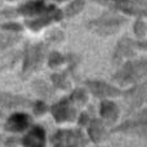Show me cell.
I'll list each match as a JSON object with an SVG mask.
<instances>
[{
	"instance_id": "cell-4",
	"label": "cell",
	"mask_w": 147,
	"mask_h": 147,
	"mask_svg": "<svg viewBox=\"0 0 147 147\" xmlns=\"http://www.w3.org/2000/svg\"><path fill=\"white\" fill-rule=\"evenodd\" d=\"M20 40V36L14 34H0V52L8 49Z\"/></svg>"
},
{
	"instance_id": "cell-1",
	"label": "cell",
	"mask_w": 147,
	"mask_h": 147,
	"mask_svg": "<svg viewBox=\"0 0 147 147\" xmlns=\"http://www.w3.org/2000/svg\"><path fill=\"white\" fill-rule=\"evenodd\" d=\"M30 124V117L28 115L22 114V112H16V114L10 115L5 121V130L13 133H20L23 132Z\"/></svg>"
},
{
	"instance_id": "cell-3",
	"label": "cell",
	"mask_w": 147,
	"mask_h": 147,
	"mask_svg": "<svg viewBox=\"0 0 147 147\" xmlns=\"http://www.w3.org/2000/svg\"><path fill=\"white\" fill-rule=\"evenodd\" d=\"M44 143V132L41 128L36 127L23 138V145L27 146H39Z\"/></svg>"
},
{
	"instance_id": "cell-5",
	"label": "cell",
	"mask_w": 147,
	"mask_h": 147,
	"mask_svg": "<svg viewBox=\"0 0 147 147\" xmlns=\"http://www.w3.org/2000/svg\"><path fill=\"white\" fill-rule=\"evenodd\" d=\"M1 28L4 30H8V31H20L21 27L18 25H14V23H7V25H3Z\"/></svg>"
},
{
	"instance_id": "cell-6",
	"label": "cell",
	"mask_w": 147,
	"mask_h": 147,
	"mask_svg": "<svg viewBox=\"0 0 147 147\" xmlns=\"http://www.w3.org/2000/svg\"><path fill=\"white\" fill-rule=\"evenodd\" d=\"M0 4H1V0H0Z\"/></svg>"
},
{
	"instance_id": "cell-2",
	"label": "cell",
	"mask_w": 147,
	"mask_h": 147,
	"mask_svg": "<svg viewBox=\"0 0 147 147\" xmlns=\"http://www.w3.org/2000/svg\"><path fill=\"white\" fill-rule=\"evenodd\" d=\"M30 101L21 96H14L10 93H0V107L5 109H17V107H27Z\"/></svg>"
}]
</instances>
